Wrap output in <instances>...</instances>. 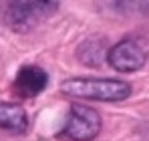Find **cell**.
<instances>
[{
    "instance_id": "2",
    "label": "cell",
    "mask_w": 149,
    "mask_h": 141,
    "mask_svg": "<svg viewBox=\"0 0 149 141\" xmlns=\"http://www.w3.org/2000/svg\"><path fill=\"white\" fill-rule=\"evenodd\" d=\"M61 91L69 97L91 101H123L131 95V85L117 79H69L61 85Z\"/></svg>"
},
{
    "instance_id": "1",
    "label": "cell",
    "mask_w": 149,
    "mask_h": 141,
    "mask_svg": "<svg viewBox=\"0 0 149 141\" xmlns=\"http://www.w3.org/2000/svg\"><path fill=\"white\" fill-rule=\"evenodd\" d=\"M61 0H2V18L14 32H28L58 10Z\"/></svg>"
},
{
    "instance_id": "4",
    "label": "cell",
    "mask_w": 149,
    "mask_h": 141,
    "mask_svg": "<svg viewBox=\"0 0 149 141\" xmlns=\"http://www.w3.org/2000/svg\"><path fill=\"white\" fill-rule=\"evenodd\" d=\"M109 65L119 73H135L147 61V48L137 38H125L109 48L107 52Z\"/></svg>"
},
{
    "instance_id": "6",
    "label": "cell",
    "mask_w": 149,
    "mask_h": 141,
    "mask_svg": "<svg viewBox=\"0 0 149 141\" xmlns=\"http://www.w3.org/2000/svg\"><path fill=\"white\" fill-rule=\"evenodd\" d=\"M28 127V117L24 109L16 103H0V129L10 133H24Z\"/></svg>"
},
{
    "instance_id": "7",
    "label": "cell",
    "mask_w": 149,
    "mask_h": 141,
    "mask_svg": "<svg viewBox=\"0 0 149 141\" xmlns=\"http://www.w3.org/2000/svg\"><path fill=\"white\" fill-rule=\"evenodd\" d=\"M107 47H105V40L103 38H89L87 43L81 45L79 50V59L89 65V67H101V63L107 59Z\"/></svg>"
},
{
    "instance_id": "3",
    "label": "cell",
    "mask_w": 149,
    "mask_h": 141,
    "mask_svg": "<svg viewBox=\"0 0 149 141\" xmlns=\"http://www.w3.org/2000/svg\"><path fill=\"white\" fill-rule=\"evenodd\" d=\"M101 131V117L93 107L71 105V113L65 125V135L73 141H93Z\"/></svg>"
},
{
    "instance_id": "5",
    "label": "cell",
    "mask_w": 149,
    "mask_h": 141,
    "mask_svg": "<svg viewBox=\"0 0 149 141\" xmlns=\"http://www.w3.org/2000/svg\"><path fill=\"white\" fill-rule=\"evenodd\" d=\"M47 83H49V75L40 67L26 65L18 70V75L14 79V93L18 97L30 99V97H36L40 91H45Z\"/></svg>"
}]
</instances>
